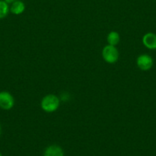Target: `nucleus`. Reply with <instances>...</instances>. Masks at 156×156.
<instances>
[{
  "label": "nucleus",
  "mask_w": 156,
  "mask_h": 156,
  "mask_svg": "<svg viewBox=\"0 0 156 156\" xmlns=\"http://www.w3.org/2000/svg\"><path fill=\"white\" fill-rule=\"evenodd\" d=\"M60 106V98L55 94L44 96L41 101V107L44 112H54L58 110Z\"/></svg>",
  "instance_id": "obj_1"
},
{
  "label": "nucleus",
  "mask_w": 156,
  "mask_h": 156,
  "mask_svg": "<svg viewBox=\"0 0 156 156\" xmlns=\"http://www.w3.org/2000/svg\"><path fill=\"white\" fill-rule=\"evenodd\" d=\"M102 57L103 60L108 64H115L119 60V51L115 48V46L107 44L103 48Z\"/></svg>",
  "instance_id": "obj_2"
},
{
  "label": "nucleus",
  "mask_w": 156,
  "mask_h": 156,
  "mask_svg": "<svg viewBox=\"0 0 156 156\" xmlns=\"http://www.w3.org/2000/svg\"><path fill=\"white\" fill-rule=\"evenodd\" d=\"M15 105V99L8 91L0 92V109L3 110H10Z\"/></svg>",
  "instance_id": "obj_3"
},
{
  "label": "nucleus",
  "mask_w": 156,
  "mask_h": 156,
  "mask_svg": "<svg viewBox=\"0 0 156 156\" xmlns=\"http://www.w3.org/2000/svg\"><path fill=\"white\" fill-rule=\"evenodd\" d=\"M153 64H154L153 58L150 55H147V54L140 55L138 57L137 59H136L137 67L140 70H143V71H148V70H149L152 67Z\"/></svg>",
  "instance_id": "obj_4"
},
{
  "label": "nucleus",
  "mask_w": 156,
  "mask_h": 156,
  "mask_svg": "<svg viewBox=\"0 0 156 156\" xmlns=\"http://www.w3.org/2000/svg\"><path fill=\"white\" fill-rule=\"evenodd\" d=\"M142 44L149 50H156V34L148 32L145 34L142 39Z\"/></svg>",
  "instance_id": "obj_5"
},
{
  "label": "nucleus",
  "mask_w": 156,
  "mask_h": 156,
  "mask_svg": "<svg viewBox=\"0 0 156 156\" xmlns=\"http://www.w3.org/2000/svg\"><path fill=\"white\" fill-rule=\"evenodd\" d=\"M44 156H64V152L60 145H51L44 150Z\"/></svg>",
  "instance_id": "obj_6"
},
{
  "label": "nucleus",
  "mask_w": 156,
  "mask_h": 156,
  "mask_svg": "<svg viewBox=\"0 0 156 156\" xmlns=\"http://www.w3.org/2000/svg\"><path fill=\"white\" fill-rule=\"evenodd\" d=\"M25 5L23 2L20 1V0H16L11 4L10 6V12L12 13L13 15L16 16H19V15L22 14L25 12Z\"/></svg>",
  "instance_id": "obj_7"
},
{
  "label": "nucleus",
  "mask_w": 156,
  "mask_h": 156,
  "mask_svg": "<svg viewBox=\"0 0 156 156\" xmlns=\"http://www.w3.org/2000/svg\"><path fill=\"white\" fill-rule=\"evenodd\" d=\"M106 41H107L108 44H109V45L116 46L120 41V35L117 31H112L107 34Z\"/></svg>",
  "instance_id": "obj_8"
},
{
  "label": "nucleus",
  "mask_w": 156,
  "mask_h": 156,
  "mask_svg": "<svg viewBox=\"0 0 156 156\" xmlns=\"http://www.w3.org/2000/svg\"><path fill=\"white\" fill-rule=\"evenodd\" d=\"M10 12V7L4 0H0V19H3L6 17Z\"/></svg>",
  "instance_id": "obj_9"
},
{
  "label": "nucleus",
  "mask_w": 156,
  "mask_h": 156,
  "mask_svg": "<svg viewBox=\"0 0 156 156\" xmlns=\"http://www.w3.org/2000/svg\"><path fill=\"white\" fill-rule=\"evenodd\" d=\"M4 1H5L7 4H9H9H12L13 2L16 1V0H4Z\"/></svg>",
  "instance_id": "obj_10"
},
{
  "label": "nucleus",
  "mask_w": 156,
  "mask_h": 156,
  "mask_svg": "<svg viewBox=\"0 0 156 156\" xmlns=\"http://www.w3.org/2000/svg\"><path fill=\"white\" fill-rule=\"evenodd\" d=\"M2 135V126H1V124H0V136Z\"/></svg>",
  "instance_id": "obj_11"
},
{
  "label": "nucleus",
  "mask_w": 156,
  "mask_h": 156,
  "mask_svg": "<svg viewBox=\"0 0 156 156\" xmlns=\"http://www.w3.org/2000/svg\"><path fill=\"white\" fill-rule=\"evenodd\" d=\"M0 156H2V154H1V153H0Z\"/></svg>",
  "instance_id": "obj_12"
}]
</instances>
